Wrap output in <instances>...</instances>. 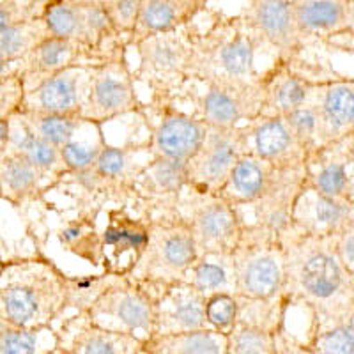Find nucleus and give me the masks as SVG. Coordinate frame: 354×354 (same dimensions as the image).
Here are the masks:
<instances>
[{
    "label": "nucleus",
    "mask_w": 354,
    "mask_h": 354,
    "mask_svg": "<svg viewBox=\"0 0 354 354\" xmlns=\"http://www.w3.org/2000/svg\"><path fill=\"white\" fill-rule=\"evenodd\" d=\"M353 223V205L347 198L326 197L306 186L296 204L292 227L314 236H337Z\"/></svg>",
    "instance_id": "obj_24"
},
{
    "label": "nucleus",
    "mask_w": 354,
    "mask_h": 354,
    "mask_svg": "<svg viewBox=\"0 0 354 354\" xmlns=\"http://www.w3.org/2000/svg\"><path fill=\"white\" fill-rule=\"evenodd\" d=\"M286 255L283 290L292 303L308 306L322 328L349 322L354 315L349 273L337 254L335 236H314L290 227L280 236Z\"/></svg>",
    "instance_id": "obj_1"
},
{
    "label": "nucleus",
    "mask_w": 354,
    "mask_h": 354,
    "mask_svg": "<svg viewBox=\"0 0 354 354\" xmlns=\"http://www.w3.org/2000/svg\"><path fill=\"white\" fill-rule=\"evenodd\" d=\"M346 34H351V36H354V2H351L349 11H347V27H346Z\"/></svg>",
    "instance_id": "obj_51"
},
{
    "label": "nucleus",
    "mask_w": 354,
    "mask_h": 354,
    "mask_svg": "<svg viewBox=\"0 0 354 354\" xmlns=\"http://www.w3.org/2000/svg\"><path fill=\"white\" fill-rule=\"evenodd\" d=\"M20 113L36 135H39L44 140H48L50 144L57 145L59 149L80 131L85 122L84 117L77 115H53V113L28 112Z\"/></svg>",
    "instance_id": "obj_38"
},
{
    "label": "nucleus",
    "mask_w": 354,
    "mask_h": 354,
    "mask_svg": "<svg viewBox=\"0 0 354 354\" xmlns=\"http://www.w3.org/2000/svg\"><path fill=\"white\" fill-rule=\"evenodd\" d=\"M117 278V274H85V277L73 278L68 277V296H66V310L71 308L75 312H87L100 294Z\"/></svg>",
    "instance_id": "obj_39"
},
{
    "label": "nucleus",
    "mask_w": 354,
    "mask_h": 354,
    "mask_svg": "<svg viewBox=\"0 0 354 354\" xmlns=\"http://www.w3.org/2000/svg\"><path fill=\"white\" fill-rule=\"evenodd\" d=\"M105 145L106 142L101 135V124L85 119L80 131L61 147V156L68 172H75V170L94 165V161L100 156L101 149Z\"/></svg>",
    "instance_id": "obj_35"
},
{
    "label": "nucleus",
    "mask_w": 354,
    "mask_h": 354,
    "mask_svg": "<svg viewBox=\"0 0 354 354\" xmlns=\"http://www.w3.org/2000/svg\"><path fill=\"white\" fill-rule=\"evenodd\" d=\"M144 354H227V335L213 328L154 333L144 342Z\"/></svg>",
    "instance_id": "obj_29"
},
{
    "label": "nucleus",
    "mask_w": 354,
    "mask_h": 354,
    "mask_svg": "<svg viewBox=\"0 0 354 354\" xmlns=\"http://www.w3.org/2000/svg\"><path fill=\"white\" fill-rule=\"evenodd\" d=\"M197 25L156 32L133 44L138 66L135 82L151 93V100H174L189 84V64L194 53Z\"/></svg>",
    "instance_id": "obj_4"
},
{
    "label": "nucleus",
    "mask_w": 354,
    "mask_h": 354,
    "mask_svg": "<svg viewBox=\"0 0 354 354\" xmlns=\"http://www.w3.org/2000/svg\"><path fill=\"white\" fill-rule=\"evenodd\" d=\"M68 277L46 259L0 266V321L24 330L50 328L66 312Z\"/></svg>",
    "instance_id": "obj_2"
},
{
    "label": "nucleus",
    "mask_w": 354,
    "mask_h": 354,
    "mask_svg": "<svg viewBox=\"0 0 354 354\" xmlns=\"http://www.w3.org/2000/svg\"><path fill=\"white\" fill-rule=\"evenodd\" d=\"M245 153L268 161L274 169L306 167L310 151L294 137L283 117L259 115L241 124Z\"/></svg>",
    "instance_id": "obj_15"
},
{
    "label": "nucleus",
    "mask_w": 354,
    "mask_h": 354,
    "mask_svg": "<svg viewBox=\"0 0 354 354\" xmlns=\"http://www.w3.org/2000/svg\"><path fill=\"white\" fill-rule=\"evenodd\" d=\"M93 68L94 66L88 64L69 66L55 77L27 91L20 112L82 117Z\"/></svg>",
    "instance_id": "obj_16"
},
{
    "label": "nucleus",
    "mask_w": 354,
    "mask_h": 354,
    "mask_svg": "<svg viewBox=\"0 0 354 354\" xmlns=\"http://www.w3.org/2000/svg\"><path fill=\"white\" fill-rule=\"evenodd\" d=\"M126 44H119L105 61L93 68L87 101L82 117L96 124L119 119L133 112H140L135 77L128 64Z\"/></svg>",
    "instance_id": "obj_9"
},
{
    "label": "nucleus",
    "mask_w": 354,
    "mask_h": 354,
    "mask_svg": "<svg viewBox=\"0 0 354 354\" xmlns=\"http://www.w3.org/2000/svg\"><path fill=\"white\" fill-rule=\"evenodd\" d=\"M50 181L25 158L17 154H0V192L11 202H24L36 197ZM52 186V185H50Z\"/></svg>",
    "instance_id": "obj_32"
},
{
    "label": "nucleus",
    "mask_w": 354,
    "mask_h": 354,
    "mask_svg": "<svg viewBox=\"0 0 354 354\" xmlns=\"http://www.w3.org/2000/svg\"><path fill=\"white\" fill-rule=\"evenodd\" d=\"M349 286H351V299H353V306H354V273L349 274Z\"/></svg>",
    "instance_id": "obj_52"
},
{
    "label": "nucleus",
    "mask_w": 354,
    "mask_h": 354,
    "mask_svg": "<svg viewBox=\"0 0 354 354\" xmlns=\"http://www.w3.org/2000/svg\"><path fill=\"white\" fill-rule=\"evenodd\" d=\"M59 241L69 254L77 255L82 261L93 266H101L103 250H101V234L97 232L94 221L82 220L69 221L59 232Z\"/></svg>",
    "instance_id": "obj_36"
},
{
    "label": "nucleus",
    "mask_w": 354,
    "mask_h": 354,
    "mask_svg": "<svg viewBox=\"0 0 354 354\" xmlns=\"http://www.w3.org/2000/svg\"><path fill=\"white\" fill-rule=\"evenodd\" d=\"M241 18L257 37L261 48L274 53V59L292 61L303 48L290 0H245Z\"/></svg>",
    "instance_id": "obj_12"
},
{
    "label": "nucleus",
    "mask_w": 354,
    "mask_h": 354,
    "mask_svg": "<svg viewBox=\"0 0 354 354\" xmlns=\"http://www.w3.org/2000/svg\"><path fill=\"white\" fill-rule=\"evenodd\" d=\"M347 186H349V179H347L346 167L340 161L322 163L317 172L308 170V188L326 197L347 198Z\"/></svg>",
    "instance_id": "obj_41"
},
{
    "label": "nucleus",
    "mask_w": 354,
    "mask_h": 354,
    "mask_svg": "<svg viewBox=\"0 0 354 354\" xmlns=\"http://www.w3.org/2000/svg\"><path fill=\"white\" fill-rule=\"evenodd\" d=\"M94 324L149 340L156 331V296L129 277H117L88 306Z\"/></svg>",
    "instance_id": "obj_8"
},
{
    "label": "nucleus",
    "mask_w": 354,
    "mask_h": 354,
    "mask_svg": "<svg viewBox=\"0 0 354 354\" xmlns=\"http://www.w3.org/2000/svg\"><path fill=\"white\" fill-rule=\"evenodd\" d=\"M18 71V64H12V62L4 61L2 57H0V78L6 77V75H11V73Z\"/></svg>",
    "instance_id": "obj_50"
},
{
    "label": "nucleus",
    "mask_w": 354,
    "mask_h": 354,
    "mask_svg": "<svg viewBox=\"0 0 354 354\" xmlns=\"http://www.w3.org/2000/svg\"><path fill=\"white\" fill-rule=\"evenodd\" d=\"M205 296H202L186 280L170 283L156 294V331L154 333H179V331L211 328L205 317Z\"/></svg>",
    "instance_id": "obj_22"
},
{
    "label": "nucleus",
    "mask_w": 354,
    "mask_h": 354,
    "mask_svg": "<svg viewBox=\"0 0 354 354\" xmlns=\"http://www.w3.org/2000/svg\"><path fill=\"white\" fill-rule=\"evenodd\" d=\"M50 0H0V30L18 21L43 17Z\"/></svg>",
    "instance_id": "obj_46"
},
{
    "label": "nucleus",
    "mask_w": 354,
    "mask_h": 354,
    "mask_svg": "<svg viewBox=\"0 0 354 354\" xmlns=\"http://www.w3.org/2000/svg\"><path fill=\"white\" fill-rule=\"evenodd\" d=\"M236 294L246 298H268L283 289L286 255L280 238L270 230L245 221L241 238L230 254Z\"/></svg>",
    "instance_id": "obj_6"
},
{
    "label": "nucleus",
    "mask_w": 354,
    "mask_h": 354,
    "mask_svg": "<svg viewBox=\"0 0 354 354\" xmlns=\"http://www.w3.org/2000/svg\"><path fill=\"white\" fill-rule=\"evenodd\" d=\"M185 280L205 296V299L220 292L236 294V278L230 255H198Z\"/></svg>",
    "instance_id": "obj_33"
},
{
    "label": "nucleus",
    "mask_w": 354,
    "mask_h": 354,
    "mask_svg": "<svg viewBox=\"0 0 354 354\" xmlns=\"http://www.w3.org/2000/svg\"><path fill=\"white\" fill-rule=\"evenodd\" d=\"M335 246H337V254L342 261L344 268L347 273H354V223L342 230L340 234L335 236Z\"/></svg>",
    "instance_id": "obj_48"
},
{
    "label": "nucleus",
    "mask_w": 354,
    "mask_h": 354,
    "mask_svg": "<svg viewBox=\"0 0 354 354\" xmlns=\"http://www.w3.org/2000/svg\"><path fill=\"white\" fill-rule=\"evenodd\" d=\"M261 48L241 15L211 12L209 25L197 28L189 82L236 84L259 78L255 53Z\"/></svg>",
    "instance_id": "obj_3"
},
{
    "label": "nucleus",
    "mask_w": 354,
    "mask_h": 354,
    "mask_svg": "<svg viewBox=\"0 0 354 354\" xmlns=\"http://www.w3.org/2000/svg\"><path fill=\"white\" fill-rule=\"evenodd\" d=\"M140 2L142 0H105L110 20L115 27L117 34L126 43V46H128V39L131 36L133 28L137 25L138 15H140Z\"/></svg>",
    "instance_id": "obj_45"
},
{
    "label": "nucleus",
    "mask_w": 354,
    "mask_h": 354,
    "mask_svg": "<svg viewBox=\"0 0 354 354\" xmlns=\"http://www.w3.org/2000/svg\"><path fill=\"white\" fill-rule=\"evenodd\" d=\"M308 353L354 354V322H342L314 335Z\"/></svg>",
    "instance_id": "obj_42"
},
{
    "label": "nucleus",
    "mask_w": 354,
    "mask_h": 354,
    "mask_svg": "<svg viewBox=\"0 0 354 354\" xmlns=\"http://www.w3.org/2000/svg\"><path fill=\"white\" fill-rule=\"evenodd\" d=\"M308 105L319 117L317 151L354 137V80L314 84Z\"/></svg>",
    "instance_id": "obj_18"
},
{
    "label": "nucleus",
    "mask_w": 354,
    "mask_h": 354,
    "mask_svg": "<svg viewBox=\"0 0 354 354\" xmlns=\"http://www.w3.org/2000/svg\"><path fill=\"white\" fill-rule=\"evenodd\" d=\"M25 93L27 91L18 71L0 78V119H11L20 112Z\"/></svg>",
    "instance_id": "obj_47"
},
{
    "label": "nucleus",
    "mask_w": 354,
    "mask_h": 354,
    "mask_svg": "<svg viewBox=\"0 0 354 354\" xmlns=\"http://www.w3.org/2000/svg\"><path fill=\"white\" fill-rule=\"evenodd\" d=\"M205 317L213 330L229 335L238 322V296L234 292L209 296L205 301Z\"/></svg>",
    "instance_id": "obj_43"
},
{
    "label": "nucleus",
    "mask_w": 354,
    "mask_h": 354,
    "mask_svg": "<svg viewBox=\"0 0 354 354\" xmlns=\"http://www.w3.org/2000/svg\"><path fill=\"white\" fill-rule=\"evenodd\" d=\"M151 158H153V154L147 147V142L144 145H129V147L105 145L93 167L112 186V189L128 192L133 177L137 176L138 170Z\"/></svg>",
    "instance_id": "obj_30"
},
{
    "label": "nucleus",
    "mask_w": 354,
    "mask_h": 354,
    "mask_svg": "<svg viewBox=\"0 0 354 354\" xmlns=\"http://www.w3.org/2000/svg\"><path fill=\"white\" fill-rule=\"evenodd\" d=\"M197 113L209 126L236 128L261 115L262 75L236 84H201Z\"/></svg>",
    "instance_id": "obj_13"
},
{
    "label": "nucleus",
    "mask_w": 354,
    "mask_h": 354,
    "mask_svg": "<svg viewBox=\"0 0 354 354\" xmlns=\"http://www.w3.org/2000/svg\"><path fill=\"white\" fill-rule=\"evenodd\" d=\"M197 259V245L186 221L177 214H169L149 220L147 245L128 277L156 296L170 283L185 280Z\"/></svg>",
    "instance_id": "obj_5"
},
{
    "label": "nucleus",
    "mask_w": 354,
    "mask_h": 354,
    "mask_svg": "<svg viewBox=\"0 0 354 354\" xmlns=\"http://www.w3.org/2000/svg\"><path fill=\"white\" fill-rule=\"evenodd\" d=\"M149 239V221L133 218L122 209H110L106 227L101 234L105 273L128 277L137 266Z\"/></svg>",
    "instance_id": "obj_17"
},
{
    "label": "nucleus",
    "mask_w": 354,
    "mask_h": 354,
    "mask_svg": "<svg viewBox=\"0 0 354 354\" xmlns=\"http://www.w3.org/2000/svg\"><path fill=\"white\" fill-rule=\"evenodd\" d=\"M283 119L294 133V137L305 145L312 156V153H315L319 147V117L314 106L306 103L305 106H299L283 115Z\"/></svg>",
    "instance_id": "obj_44"
},
{
    "label": "nucleus",
    "mask_w": 354,
    "mask_h": 354,
    "mask_svg": "<svg viewBox=\"0 0 354 354\" xmlns=\"http://www.w3.org/2000/svg\"><path fill=\"white\" fill-rule=\"evenodd\" d=\"M188 188L186 163L151 158L133 177L128 192L137 198L154 207L167 209V214H174L176 205Z\"/></svg>",
    "instance_id": "obj_20"
},
{
    "label": "nucleus",
    "mask_w": 354,
    "mask_h": 354,
    "mask_svg": "<svg viewBox=\"0 0 354 354\" xmlns=\"http://www.w3.org/2000/svg\"><path fill=\"white\" fill-rule=\"evenodd\" d=\"M278 337L250 326H234L227 335V354H277Z\"/></svg>",
    "instance_id": "obj_40"
},
{
    "label": "nucleus",
    "mask_w": 354,
    "mask_h": 354,
    "mask_svg": "<svg viewBox=\"0 0 354 354\" xmlns=\"http://www.w3.org/2000/svg\"><path fill=\"white\" fill-rule=\"evenodd\" d=\"M9 131H11V122L9 119H0V154H4L9 142Z\"/></svg>",
    "instance_id": "obj_49"
},
{
    "label": "nucleus",
    "mask_w": 354,
    "mask_h": 354,
    "mask_svg": "<svg viewBox=\"0 0 354 354\" xmlns=\"http://www.w3.org/2000/svg\"><path fill=\"white\" fill-rule=\"evenodd\" d=\"M48 36L52 34L43 17L9 25L0 30V57L12 64H20Z\"/></svg>",
    "instance_id": "obj_34"
},
{
    "label": "nucleus",
    "mask_w": 354,
    "mask_h": 354,
    "mask_svg": "<svg viewBox=\"0 0 354 354\" xmlns=\"http://www.w3.org/2000/svg\"><path fill=\"white\" fill-rule=\"evenodd\" d=\"M205 8L207 0H142L140 15L128 39V46L131 48L137 41L151 34L195 24L202 12H205Z\"/></svg>",
    "instance_id": "obj_25"
},
{
    "label": "nucleus",
    "mask_w": 354,
    "mask_h": 354,
    "mask_svg": "<svg viewBox=\"0 0 354 354\" xmlns=\"http://www.w3.org/2000/svg\"><path fill=\"white\" fill-rule=\"evenodd\" d=\"M57 338L59 353L66 354H144V340L97 326L87 312L66 319Z\"/></svg>",
    "instance_id": "obj_19"
},
{
    "label": "nucleus",
    "mask_w": 354,
    "mask_h": 354,
    "mask_svg": "<svg viewBox=\"0 0 354 354\" xmlns=\"http://www.w3.org/2000/svg\"><path fill=\"white\" fill-rule=\"evenodd\" d=\"M9 122H11V131H9V142L4 153L25 158L48 181L52 179L55 183L61 177L68 176V169L62 161L61 149L57 145L50 144L48 140L36 135L30 129V126L25 122L20 112L15 113L9 119ZM53 183H50V185H53Z\"/></svg>",
    "instance_id": "obj_26"
},
{
    "label": "nucleus",
    "mask_w": 354,
    "mask_h": 354,
    "mask_svg": "<svg viewBox=\"0 0 354 354\" xmlns=\"http://www.w3.org/2000/svg\"><path fill=\"white\" fill-rule=\"evenodd\" d=\"M100 62L77 41L48 36L18 64V73L24 80L25 91H30L69 66H96Z\"/></svg>",
    "instance_id": "obj_21"
},
{
    "label": "nucleus",
    "mask_w": 354,
    "mask_h": 354,
    "mask_svg": "<svg viewBox=\"0 0 354 354\" xmlns=\"http://www.w3.org/2000/svg\"><path fill=\"white\" fill-rule=\"evenodd\" d=\"M292 61L274 59L273 66L262 75V109L264 117H283L292 110L305 106L314 84L299 77L290 68Z\"/></svg>",
    "instance_id": "obj_23"
},
{
    "label": "nucleus",
    "mask_w": 354,
    "mask_h": 354,
    "mask_svg": "<svg viewBox=\"0 0 354 354\" xmlns=\"http://www.w3.org/2000/svg\"><path fill=\"white\" fill-rule=\"evenodd\" d=\"M52 326L41 330H24L0 321V354H44L59 353V338L46 342Z\"/></svg>",
    "instance_id": "obj_37"
},
{
    "label": "nucleus",
    "mask_w": 354,
    "mask_h": 354,
    "mask_svg": "<svg viewBox=\"0 0 354 354\" xmlns=\"http://www.w3.org/2000/svg\"><path fill=\"white\" fill-rule=\"evenodd\" d=\"M349 2H354V0H349Z\"/></svg>",
    "instance_id": "obj_53"
},
{
    "label": "nucleus",
    "mask_w": 354,
    "mask_h": 354,
    "mask_svg": "<svg viewBox=\"0 0 354 354\" xmlns=\"http://www.w3.org/2000/svg\"><path fill=\"white\" fill-rule=\"evenodd\" d=\"M174 214L189 227L198 255H230L245 227V216L236 205L216 194H198L188 188Z\"/></svg>",
    "instance_id": "obj_7"
},
{
    "label": "nucleus",
    "mask_w": 354,
    "mask_h": 354,
    "mask_svg": "<svg viewBox=\"0 0 354 354\" xmlns=\"http://www.w3.org/2000/svg\"><path fill=\"white\" fill-rule=\"evenodd\" d=\"M303 37L346 34L349 0H290Z\"/></svg>",
    "instance_id": "obj_28"
},
{
    "label": "nucleus",
    "mask_w": 354,
    "mask_h": 354,
    "mask_svg": "<svg viewBox=\"0 0 354 354\" xmlns=\"http://www.w3.org/2000/svg\"><path fill=\"white\" fill-rule=\"evenodd\" d=\"M154 122L147 140L153 158L186 163L201 149L209 124L198 115H192L174 105V100H151Z\"/></svg>",
    "instance_id": "obj_10"
},
{
    "label": "nucleus",
    "mask_w": 354,
    "mask_h": 354,
    "mask_svg": "<svg viewBox=\"0 0 354 354\" xmlns=\"http://www.w3.org/2000/svg\"><path fill=\"white\" fill-rule=\"evenodd\" d=\"M273 172L274 167L268 161L245 153L230 170L225 185L216 195L236 205L238 209H245L261 197L266 186L270 185Z\"/></svg>",
    "instance_id": "obj_27"
},
{
    "label": "nucleus",
    "mask_w": 354,
    "mask_h": 354,
    "mask_svg": "<svg viewBox=\"0 0 354 354\" xmlns=\"http://www.w3.org/2000/svg\"><path fill=\"white\" fill-rule=\"evenodd\" d=\"M238 296V294H236ZM290 299L286 290L268 298H246L238 296V322L236 326H250L273 335L286 333L287 310Z\"/></svg>",
    "instance_id": "obj_31"
},
{
    "label": "nucleus",
    "mask_w": 354,
    "mask_h": 354,
    "mask_svg": "<svg viewBox=\"0 0 354 354\" xmlns=\"http://www.w3.org/2000/svg\"><path fill=\"white\" fill-rule=\"evenodd\" d=\"M306 186H308L306 167L274 169L270 185L266 186L262 195L254 204L248 205L252 209V223L270 230L280 238L292 227L296 204Z\"/></svg>",
    "instance_id": "obj_14"
},
{
    "label": "nucleus",
    "mask_w": 354,
    "mask_h": 354,
    "mask_svg": "<svg viewBox=\"0 0 354 354\" xmlns=\"http://www.w3.org/2000/svg\"><path fill=\"white\" fill-rule=\"evenodd\" d=\"M245 154L241 126H209L201 149L186 161L188 189L198 194H218L225 185L230 170Z\"/></svg>",
    "instance_id": "obj_11"
}]
</instances>
